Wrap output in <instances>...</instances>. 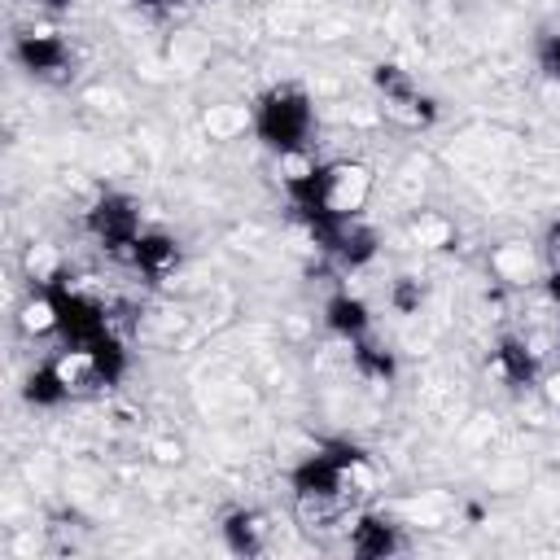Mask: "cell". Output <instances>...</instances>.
<instances>
[{"mask_svg":"<svg viewBox=\"0 0 560 560\" xmlns=\"http://www.w3.org/2000/svg\"><path fill=\"white\" fill-rule=\"evenodd\" d=\"M420 298H424V289H420V280H394V289H389V302L402 311V315H411V311H420Z\"/></svg>","mask_w":560,"mask_h":560,"instance_id":"cell-10","label":"cell"},{"mask_svg":"<svg viewBox=\"0 0 560 560\" xmlns=\"http://www.w3.org/2000/svg\"><path fill=\"white\" fill-rule=\"evenodd\" d=\"M494 376L499 381H508V385H529L534 381V372H538V354L529 350V341L525 337H508L499 350H494Z\"/></svg>","mask_w":560,"mask_h":560,"instance_id":"cell-6","label":"cell"},{"mask_svg":"<svg viewBox=\"0 0 560 560\" xmlns=\"http://www.w3.org/2000/svg\"><path fill=\"white\" fill-rule=\"evenodd\" d=\"M44 4H66V0H44Z\"/></svg>","mask_w":560,"mask_h":560,"instance_id":"cell-13","label":"cell"},{"mask_svg":"<svg viewBox=\"0 0 560 560\" xmlns=\"http://www.w3.org/2000/svg\"><path fill=\"white\" fill-rule=\"evenodd\" d=\"M267 521L258 516V512H232L228 516V525H223V534H228V542L236 547V551H245V556H254V551H262L267 547Z\"/></svg>","mask_w":560,"mask_h":560,"instance_id":"cell-7","label":"cell"},{"mask_svg":"<svg viewBox=\"0 0 560 560\" xmlns=\"http://www.w3.org/2000/svg\"><path fill=\"white\" fill-rule=\"evenodd\" d=\"M88 232L101 241V249H109L114 258H127L140 236V210L127 197H101L88 210Z\"/></svg>","mask_w":560,"mask_h":560,"instance_id":"cell-2","label":"cell"},{"mask_svg":"<svg viewBox=\"0 0 560 560\" xmlns=\"http://www.w3.org/2000/svg\"><path fill=\"white\" fill-rule=\"evenodd\" d=\"M547 249H551V258H556V262H560V223H556V228H551V236H547Z\"/></svg>","mask_w":560,"mask_h":560,"instance_id":"cell-12","label":"cell"},{"mask_svg":"<svg viewBox=\"0 0 560 560\" xmlns=\"http://www.w3.org/2000/svg\"><path fill=\"white\" fill-rule=\"evenodd\" d=\"M254 127H258V136H262L267 144H276L280 153H284V149H302L306 136H311V105H306V96H302L298 88H276V92L258 105Z\"/></svg>","mask_w":560,"mask_h":560,"instance_id":"cell-1","label":"cell"},{"mask_svg":"<svg viewBox=\"0 0 560 560\" xmlns=\"http://www.w3.org/2000/svg\"><path fill=\"white\" fill-rule=\"evenodd\" d=\"M394 547H398V534L385 516L354 512V521H350V551L354 556H389Z\"/></svg>","mask_w":560,"mask_h":560,"instance_id":"cell-5","label":"cell"},{"mask_svg":"<svg viewBox=\"0 0 560 560\" xmlns=\"http://www.w3.org/2000/svg\"><path fill=\"white\" fill-rule=\"evenodd\" d=\"M416 241L429 245V249H433V245H446V241H451V223L438 219V214H420V219H416Z\"/></svg>","mask_w":560,"mask_h":560,"instance_id":"cell-9","label":"cell"},{"mask_svg":"<svg viewBox=\"0 0 560 560\" xmlns=\"http://www.w3.org/2000/svg\"><path fill=\"white\" fill-rule=\"evenodd\" d=\"M542 70L547 74H560V35H547L542 39Z\"/></svg>","mask_w":560,"mask_h":560,"instance_id":"cell-11","label":"cell"},{"mask_svg":"<svg viewBox=\"0 0 560 560\" xmlns=\"http://www.w3.org/2000/svg\"><path fill=\"white\" fill-rule=\"evenodd\" d=\"M127 262L140 271V276H166L175 262H179V249H175V241L171 236H162V232H140L136 236V245H131V254H127Z\"/></svg>","mask_w":560,"mask_h":560,"instance_id":"cell-4","label":"cell"},{"mask_svg":"<svg viewBox=\"0 0 560 560\" xmlns=\"http://www.w3.org/2000/svg\"><path fill=\"white\" fill-rule=\"evenodd\" d=\"M328 328L341 332V337H350V341H359L363 328H368V306H363L359 298H350V293L332 298V302H328Z\"/></svg>","mask_w":560,"mask_h":560,"instance_id":"cell-8","label":"cell"},{"mask_svg":"<svg viewBox=\"0 0 560 560\" xmlns=\"http://www.w3.org/2000/svg\"><path fill=\"white\" fill-rule=\"evenodd\" d=\"M18 57L26 61V70L44 74V79H61L70 66V48L61 44L57 31H26L18 35Z\"/></svg>","mask_w":560,"mask_h":560,"instance_id":"cell-3","label":"cell"}]
</instances>
